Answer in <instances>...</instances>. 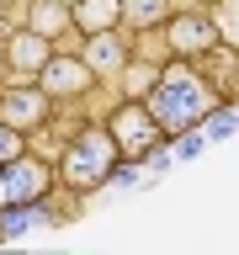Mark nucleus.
<instances>
[{
	"mask_svg": "<svg viewBox=\"0 0 239 255\" xmlns=\"http://www.w3.org/2000/svg\"><path fill=\"white\" fill-rule=\"evenodd\" d=\"M218 101H223V91L202 75V64H191V59L159 64L154 91L143 96V107L154 112V123H159V133H165V143L181 138L186 128H202V117L218 107Z\"/></svg>",
	"mask_w": 239,
	"mask_h": 255,
	"instance_id": "1",
	"label": "nucleus"
},
{
	"mask_svg": "<svg viewBox=\"0 0 239 255\" xmlns=\"http://www.w3.org/2000/svg\"><path fill=\"white\" fill-rule=\"evenodd\" d=\"M59 191L69 197H96V191H107L112 170L122 165V149L112 138L107 123H80V133L59 149Z\"/></svg>",
	"mask_w": 239,
	"mask_h": 255,
	"instance_id": "2",
	"label": "nucleus"
},
{
	"mask_svg": "<svg viewBox=\"0 0 239 255\" xmlns=\"http://www.w3.org/2000/svg\"><path fill=\"white\" fill-rule=\"evenodd\" d=\"M59 191V165L37 149L16 154L11 165H0V207H16V202H48Z\"/></svg>",
	"mask_w": 239,
	"mask_h": 255,
	"instance_id": "3",
	"label": "nucleus"
},
{
	"mask_svg": "<svg viewBox=\"0 0 239 255\" xmlns=\"http://www.w3.org/2000/svg\"><path fill=\"white\" fill-rule=\"evenodd\" d=\"M165 43H170V59H207L213 48L223 43V32H218V21H213V5H175L170 11V21H165Z\"/></svg>",
	"mask_w": 239,
	"mask_h": 255,
	"instance_id": "4",
	"label": "nucleus"
},
{
	"mask_svg": "<svg viewBox=\"0 0 239 255\" xmlns=\"http://www.w3.org/2000/svg\"><path fill=\"white\" fill-rule=\"evenodd\" d=\"M101 123L112 128V138H117V149H122V159H149V149L154 143H165V133H159L154 112L143 107V101H112V112L101 117Z\"/></svg>",
	"mask_w": 239,
	"mask_h": 255,
	"instance_id": "5",
	"label": "nucleus"
},
{
	"mask_svg": "<svg viewBox=\"0 0 239 255\" xmlns=\"http://www.w3.org/2000/svg\"><path fill=\"white\" fill-rule=\"evenodd\" d=\"M0 123H11L16 133L37 138L43 128H53V96L37 80H11L0 85Z\"/></svg>",
	"mask_w": 239,
	"mask_h": 255,
	"instance_id": "6",
	"label": "nucleus"
},
{
	"mask_svg": "<svg viewBox=\"0 0 239 255\" xmlns=\"http://www.w3.org/2000/svg\"><path fill=\"white\" fill-rule=\"evenodd\" d=\"M37 85H43V91L53 96V107H59V101H80V96H91L101 80H96L91 64L80 59V48H59V53L37 69Z\"/></svg>",
	"mask_w": 239,
	"mask_h": 255,
	"instance_id": "7",
	"label": "nucleus"
},
{
	"mask_svg": "<svg viewBox=\"0 0 239 255\" xmlns=\"http://www.w3.org/2000/svg\"><path fill=\"white\" fill-rule=\"evenodd\" d=\"M53 53H59V48H53V37H43L37 27H16V32H5L0 69H5L11 80H37V69H43Z\"/></svg>",
	"mask_w": 239,
	"mask_h": 255,
	"instance_id": "8",
	"label": "nucleus"
},
{
	"mask_svg": "<svg viewBox=\"0 0 239 255\" xmlns=\"http://www.w3.org/2000/svg\"><path fill=\"white\" fill-rule=\"evenodd\" d=\"M80 59L96 69V80H101V85H112V80L122 75V64L133 59V32L107 27V32H91V37H80Z\"/></svg>",
	"mask_w": 239,
	"mask_h": 255,
	"instance_id": "9",
	"label": "nucleus"
},
{
	"mask_svg": "<svg viewBox=\"0 0 239 255\" xmlns=\"http://www.w3.org/2000/svg\"><path fill=\"white\" fill-rule=\"evenodd\" d=\"M53 202V197H48ZM48 202H16V207H0V245H11V239L32 234V229H43L48 218H59V213H48Z\"/></svg>",
	"mask_w": 239,
	"mask_h": 255,
	"instance_id": "10",
	"label": "nucleus"
},
{
	"mask_svg": "<svg viewBox=\"0 0 239 255\" xmlns=\"http://www.w3.org/2000/svg\"><path fill=\"white\" fill-rule=\"evenodd\" d=\"M69 16H75V32H80V37H91V32L122 27V0H75Z\"/></svg>",
	"mask_w": 239,
	"mask_h": 255,
	"instance_id": "11",
	"label": "nucleus"
},
{
	"mask_svg": "<svg viewBox=\"0 0 239 255\" xmlns=\"http://www.w3.org/2000/svg\"><path fill=\"white\" fill-rule=\"evenodd\" d=\"M27 27H37L43 37H53V48H59L64 32H75V16H69V5H64V0H32Z\"/></svg>",
	"mask_w": 239,
	"mask_h": 255,
	"instance_id": "12",
	"label": "nucleus"
},
{
	"mask_svg": "<svg viewBox=\"0 0 239 255\" xmlns=\"http://www.w3.org/2000/svg\"><path fill=\"white\" fill-rule=\"evenodd\" d=\"M154 80H159V64H149V59H127L122 75L112 80V91L122 96V101H143V96L154 91Z\"/></svg>",
	"mask_w": 239,
	"mask_h": 255,
	"instance_id": "13",
	"label": "nucleus"
},
{
	"mask_svg": "<svg viewBox=\"0 0 239 255\" xmlns=\"http://www.w3.org/2000/svg\"><path fill=\"white\" fill-rule=\"evenodd\" d=\"M175 5H181V0H122V27H127V32H149V27H165Z\"/></svg>",
	"mask_w": 239,
	"mask_h": 255,
	"instance_id": "14",
	"label": "nucleus"
},
{
	"mask_svg": "<svg viewBox=\"0 0 239 255\" xmlns=\"http://www.w3.org/2000/svg\"><path fill=\"white\" fill-rule=\"evenodd\" d=\"M234 128H239V107L234 101H218V107L202 117V138H229Z\"/></svg>",
	"mask_w": 239,
	"mask_h": 255,
	"instance_id": "15",
	"label": "nucleus"
},
{
	"mask_svg": "<svg viewBox=\"0 0 239 255\" xmlns=\"http://www.w3.org/2000/svg\"><path fill=\"white\" fill-rule=\"evenodd\" d=\"M213 21H218L223 43L239 48V0H218V5H213Z\"/></svg>",
	"mask_w": 239,
	"mask_h": 255,
	"instance_id": "16",
	"label": "nucleus"
},
{
	"mask_svg": "<svg viewBox=\"0 0 239 255\" xmlns=\"http://www.w3.org/2000/svg\"><path fill=\"white\" fill-rule=\"evenodd\" d=\"M27 149H32L27 133H16L11 123H0V165H11V159H16V154H27Z\"/></svg>",
	"mask_w": 239,
	"mask_h": 255,
	"instance_id": "17",
	"label": "nucleus"
},
{
	"mask_svg": "<svg viewBox=\"0 0 239 255\" xmlns=\"http://www.w3.org/2000/svg\"><path fill=\"white\" fill-rule=\"evenodd\" d=\"M202 128H186V133H181V138H175V159H197L202 154Z\"/></svg>",
	"mask_w": 239,
	"mask_h": 255,
	"instance_id": "18",
	"label": "nucleus"
},
{
	"mask_svg": "<svg viewBox=\"0 0 239 255\" xmlns=\"http://www.w3.org/2000/svg\"><path fill=\"white\" fill-rule=\"evenodd\" d=\"M186 5H218V0H186Z\"/></svg>",
	"mask_w": 239,
	"mask_h": 255,
	"instance_id": "19",
	"label": "nucleus"
},
{
	"mask_svg": "<svg viewBox=\"0 0 239 255\" xmlns=\"http://www.w3.org/2000/svg\"><path fill=\"white\" fill-rule=\"evenodd\" d=\"M0 48H5V21H0Z\"/></svg>",
	"mask_w": 239,
	"mask_h": 255,
	"instance_id": "20",
	"label": "nucleus"
},
{
	"mask_svg": "<svg viewBox=\"0 0 239 255\" xmlns=\"http://www.w3.org/2000/svg\"><path fill=\"white\" fill-rule=\"evenodd\" d=\"M64 5H75V0H64Z\"/></svg>",
	"mask_w": 239,
	"mask_h": 255,
	"instance_id": "21",
	"label": "nucleus"
}]
</instances>
